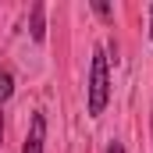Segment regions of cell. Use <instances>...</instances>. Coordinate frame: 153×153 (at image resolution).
I'll list each match as a JSON object with an SVG mask.
<instances>
[{"label": "cell", "mask_w": 153, "mask_h": 153, "mask_svg": "<svg viewBox=\"0 0 153 153\" xmlns=\"http://www.w3.org/2000/svg\"><path fill=\"white\" fill-rule=\"evenodd\" d=\"M111 100V75H107V50L96 46L93 50V64H89V117H100L107 111Z\"/></svg>", "instance_id": "cell-1"}, {"label": "cell", "mask_w": 153, "mask_h": 153, "mask_svg": "<svg viewBox=\"0 0 153 153\" xmlns=\"http://www.w3.org/2000/svg\"><path fill=\"white\" fill-rule=\"evenodd\" d=\"M43 143H46V114H32L29 117V135L22 143V153H43Z\"/></svg>", "instance_id": "cell-2"}, {"label": "cell", "mask_w": 153, "mask_h": 153, "mask_svg": "<svg viewBox=\"0 0 153 153\" xmlns=\"http://www.w3.org/2000/svg\"><path fill=\"white\" fill-rule=\"evenodd\" d=\"M29 36H32V43H43V39H46V4H43V0L32 4V14H29Z\"/></svg>", "instance_id": "cell-3"}, {"label": "cell", "mask_w": 153, "mask_h": 153, "mask_svg": "<svg viewBox=\"0 0 153 153\" xmlns=\"http://www.w3.org/2000/svg\"><path fill=\"white\" fill-rule=\"evenodd\" d=\"M11 93H14V75H11L7 68H0V103H7Z\"/></svg>", "instance_id": "cell-4"}, {"label": "cell", "mask_w": 153, "mask_h": 153, "mask_svg": "<svg viewBox=\"0 0 153 153\" xmlns=\"http://www.w3.org/2000/svg\"><path fill=\"white\" fill-rule=\"evenodd\" d=\"M93 11H96L103 22H114V11H111V4H103V0H93Z\"/></svg>", "instance_id": "cell-5"}, {"label": "cell", "mask_w": 153, "mask_h": 153, "mask_svg": "<svg viewBox=\"0 0 153 153\" xmlns=\"http://www.w3.org/2000/svg\"><path fill=\"white\" fill-rule=\"evenodd\" d=\"M107 153H125V146H121V143H117V139H114V143L107 146Z\"/></svg>", "instance_id": "cell-6"}, {"label": "cell", "mask_w": 153, "mask_h": 153, "mask_svg": "<svg viewBox=\"0 0 153 153\" xmlns=\"http://www.w3.org/2000/svg\"><path fill=\"white\" fill-rule=\"evenodd\" d=\"M150 39H153V4H150Z\"/></svg>", "instance_id": "cell-7"}, {"label": "cell", "mask_w": 153, "mask_h": 153, "mask_svg": "<svg viewBox=\"0 0 153 153\" xmlns=\"http://www.w3.org/2000/svg\"><path fill=\"white\" fill-rule=\"evenodd\" d=\"M0 139H4V114H0Z\"/></svg>", "instance_id": "cell-8"}]
</instances>
